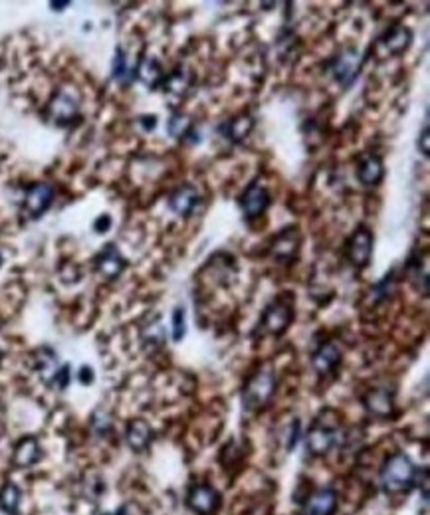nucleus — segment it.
I'll return each mask as SVG.
<instances>
[{"label": "nucleus", "mask_w": 430, "mask_h": 515, "mask_svg": "<svg viewBox=\"0 0 430 515\" xmlns=\"http://www.w3.org/2000/svg\"><path fill=\"white\" fill-rule=\"evenodd\" d=\"M94 426H96L99 434H101V432H108L109 426H111V422H109L108 414H101V412H99V414H96V416H94Z\"/></svg>", "instance_id": "nucleus-33"}, {"label": "nucleus", "mask_w": 430, "mask_h": 515, "mask_svg": "<svg viewBox=\"0 0 430 515\" xmlns=\"http://www.w3.org/2000/svg\"><path fill=\"white\" fill-rule=\"evenodd\" d=\"M299 246H301V236L298 228H286L272 242V256L280 262H292L298 256Z\"/></svg>", "instance_id": "nucleus-11"}, {"label": "nucleus", "mask_w": 430, "mask_h": 515, "mask_svg": "<svg viewBox=\"0 0 430 515\" xmlns=\"http://www.w3.org/2000/svg\"><path fill=\"white\" fill-rule=\"evenodd\" d=\"M413 44V32L405 28V26H393L385 36L379 40V46L382 48L385 54L389 56H399L408 50V46Z\"/></svg>", "instance_id": "nucleus-15"}, {"label": "nucleus", "mask_w": 430, "mask_h": 515, "mask_svg": "<svg viewBox=\"0 0 430 515\" xmlns=\"http://www.w3.org/2000/svg\"><path fill=\"white\" fill-rule=\"evenodd\" d=\"M393 289H394V276L393 274H387L379 284H375V288L371 289V293H373L375 300L379 301L385 300V298H389V296L393 293Z\"/></svg>", "instance_id": "nucleus-30"}, {"label": "nucleus", "mask_w": 430, "mask_h": 515, "mask_svg": "<svg viewBox=\"0 0 430 515\" xmlns=\"http://www.w3.org/2000/svg\"><path fill=\"white\" fill-rule=\"evenodd\" d=\"M187 503H189V507L194 514L210 515L215 514L218 505H220V493L215 488H210V486H196L189 493Z\"/></svg>", "instance_id": "nucleus-12"}, {"label": "nucleus", "mask_w": 430, "mask_h": 515, "mask_svg": "<svg viewBox=\"0 0 430 515\" xmlns=\"http://www.w3.org/2000/svg\"><path fill=\"white\" fill-rule=\"evenodd\" d=\"M339 361H341V351L337 349V345L335 343H323L322 347L313 353L311 365L320 375H327L339 365Z\"/></svg>", "instance_id": "nucleus-18"}, {"label": "nucleus", "mask_w": 430, "mask_h": 515, "mask_svg": "<svg viewBox=\"0 0 430 515\" xmlns=\"http://www.w3.org/2000/svg\"><path fill=\"white\" fill-rule=\"evenodd\" d=\"M363 405L371 416L375 419H389L394 410V391L389 386L371 389L363 398Z\"/></svg>", "instance_id": "nucleus-8"}, {"label": "nucleus", "mask_w": 430, "mask_h": 515, "mask_svg": "<svg viewBox=\"0 0 430 515\" xmlns=\"http://www.w3.org/2000/svg\"><path fill=\"white\" fill-rule=\"evenodd\" d=\"M42 456V450H40V444H38L36 438L28 436L24 440H20L18 446L14 448V464L18 467H30L32 464H36Z\"/></svg>", "instance_id": "nucleus-22"}, {"label": "nucleus", "mask_w": 430, "mask_h": 515, "mask_svg": "<svg viewBox=\"0 0 430 515\" xmlns=\"http://www.w3.org/2000/svg\"><path fill=\"white\" fill-rule=\"evenodd\" d=\"M167 131L169 135L175 137V139H187L189 133L192 131L191 117L185 115V113H173L167 123Z\"/></svg>", "instance_id": "nucleus-25"}, {"label": "nucleus", "mask_w": 430, "mask_h": 515, "mask_svg": "<svg viewBox=\"0 0 430 515\" xmlns=\"http://www.w3.org/2000/svg\"><path fill=\"white\" fill-rule=\"evenodd\" d=\"M0 266H2V254H0Z\"/></svg>", "instance_id": "nucleus-38"}, {"label": "nucleus", "mask_w": 430, "mask_h": 515, "mask_svg": "<svg viewBox=\"0 0 430 515\" xmlns=\"http://www.w3.org/2000/svg\"><path fill=\"white\" fill-rule=\"evenodd\" d=\"M68 381H70V367L66 365V367L58 369V372H56V377H54L52 384H56L58 389H66V386H68Z\"/></svg>", "instance_id": "nucleus-31"}, {"label": "nucleus", "mask_w": 430, "mask_h": 515, "mask_svg": "<svg viewBox=\"0 0 430 515\" xmlns=\"http://www.w3.org/2000/svg\"><path fill=\"white\" fill-rule=\"evenodd\" d=\"M187 335V313L185 307H175L173 312V341H182V337Z\"/></svg>", "instance_id": "nucleus-27"}, {"label": "nucleus", "mask_w": 430, "mask_h": 515, "mask_svg": "<svg viewBox=\"0 0 430 515\" xmlns=\"http://www.w3.org/2000/svg\"><path fill=\"white\" fill-rule=\"evenodd\" d=\"M275 391V377L272 371H258L248 379L242 391V407L246 412H256L268 405Z\"/></svg>", "instance_id": "nucleus-2"}, {"label": "nucleus", "mask_w": 430, "mask_h": 515, "mask_svg": "<svg viewBox=\"0 0 430 515\" xmlns=\"http://www.w3.org/2000/svg\"><path fill=\"white\" fill-rule=\"evenodd\" d=\"M270 203H272L270 192L260 182H252L250 187L240 194V208H242L246 218L262 216L268 210Z\"/></svg>", "instance_id": "nucleus-6"}, {"label": "nucleus", "mask_w": 430, "mask_h": 515, "mask_svg": "<svg viewBox=\"0 0 430 515\" xmlns=\"http://www.w3.org/2000/svg\"><path fill=\"white\" fill-rule=\"evenodd\" d=\"M111 73L117 82H123L125 75L129 73V68H127V56L121 48L115 50V58H113V66H111Z\"/></svg>", "instance_id": "nucleus-29"}, {"label": "nucleus", "mask_w": 430, "mask_h": 515, "mask_svg": "<svg viewBox=\"0 0 430 515\" xmlns=\"http://www.w3.org/2000/svg\"><path fill=\"white\" fill-rule=\"evenodd\" d=\"M109 228H111V216L109 215H101L99 218H97L96 222H94V230H96L97 234L108 232Z\"/></svg>", "instance_id": "nucleus-32"}, {"label": "nucleus", "mask_w": 430, "mask_h": 515, "mask_svg": "<svg viewBox=\"0 0 430 515\" xmlns=\"http://www.w3.org/2000/svg\"><path fill=\"white\" fill-rule=\"evenodd\" d=\"M68 4H70V2H52L50 6H52L54 10H64V8H66Z\"/></svg>", "instance_id": "nucleus-37"}, {"label": "nucleus", "mask_w": 430, "mask_h": 515, "mask_svg": "<svg viewBox=\"0 0 430 515\" xmlns=\"http://www.w3.org/2000/svg\"><path fill=\"white\" fill-rule=\"evenodd\" d=\"M373 254V234L367 226H359L347 240V258L355 268H365Z\"/></svg>", "instance_id": "nucleus-5"}, {"label": "nucleus", "mask_w": 430, "mask_h": 515, "mask_svg": "<svg viewBox=\"0 0 430 515\" xmlns=\"http://www.w3.org/2000/svg\"><path fill=\"white\" fill-rule=\"evenodd\" d=\"M125 440L129 444V448L135 452H143L145 448L153 440V430L145 420L137 419L129 422L127 432H125Z\"/></svg>", "instance_id": "nucleus-19"}, {"label": "nucleus", "mask_w": 430, "mask_h": 515, "mask_svg": "<svg viewBox=\"0 0 430 515\" xmlns=\"http://www.w3.org/2000/svg\"><path fill=\"white\" fill-rule=\"evenodd\" d=\"M135 75H137V80L143 82L147 87L155 89L159 85H163V80H165L167 73L163 72V68H161L159 60H155V58H143V60L139 61V66L135 68Z\"/></svg>", "instance_id": "nucleus-20"}, {"label": "nucleus", "mask_w": 430, "mask_h": 515, "mask_svg": "<svg viewBox=\"0 0 430 515\" xmlns=\"http://www.w3.org/2000/svg\"><path fill=\"white\" fill-rule=\"evenodd\" d=\"M357 177L361 180V184H365V187H377L382 180V177H385V167H382L381 157H363L357 167Z\"/></svg>", "instance_id": "nucleus-17"}, {"label": "nucleus", "mask_w": 430, "mask_h": 515, "mask_svg": "<svg viewBox=\"0 0 430 515\" xmlns=\"http://www.w3.org/2000/svg\"><path fill=\"white\" fill-rule=\"evenodd\" d=\"M430 137H429V127H424L422 129V135H420V139H418V147H420V151H422V155L429 157V151H430Z\"/></svg>", "instance_id": "nucleus-34"}, {"label": "nucleus", "mask_w": 430, "mask_h": 515, "mask_svg": "<svg viewBox=\"0 0 430 515\" xmlns=\"http://www.w3.org/2000/svg\"><path fill=\"white\" fill-rule=\"evenodd\" d=\"M191 85V73L187 68H177L175 72H171L165 75L163 80V87H165V94L173 97H182L187 94Z\"/></svg>", "instance_id": "nucleus-23"}, {"label": "nucleus", "mask_w": 430, "mask_h": 515, "mask_svg": "<svg viewBox=\"0 0 430 515\" xmlns=\"http://www.w3.org/2000/svg\"><path fill=\"white\" fill-rule=\"evenodd\" d=\"M359 70H361V54L355 48H343L331 60V73L335 82L343 87H349L357 80Z\"/></svg>", "instance_id": "nucleus-3"}, {"label": "nucleus", "mask_w": 430, "mask_h": 515, "mask_svg": "<svg viewBox=\"0 0 430 515\" xmlns=\"http://www.w3.org/2000/svg\"><path fill=\"white\" fill-rule=\"evenodd\" d=\"M20 505V490L14 484H6L0 491V507L8 515H16Z\"/></svg>", "instance_id": "nucleus-26"}, {"label": "nucleus", "mask_w": 430, "mask_h": 515, "mask_svg": "<svg viewBox=\"0 0 430 515\" xmlns=\"http://www.w3.org/2000/svg\"><path fill=\"white\" fill-rule=\"evenodd\" d=\"M254 123L256 121H254L250 113H240L236 117L227 121V125L222 127V133H224V137H227L228 141L240 143V141H244L250 135L252 129H254Z\"/></svg>", "instance_id": "nucleus-21"}, {"label": "nucleus", "mask_w": 430, "mask_h": 515, "mask_svg": "<svg viewBox=\"0 0 430 515\" xmlns=\"http://www.w3.org/2000/svg\"><path fill=\"white\" fill-rule=\"evenodd\" d=\"M48 113L50 119L54 121L56 125H60V127L70 125V123L78 117V101H76L70 94L60 92L58 96L50 101Z\"/></svg>", "instance_id": "nucleus-13"}, {"label": "nucleus", "mask_w": 430, "mask_h": 515, "mask_svg": "<svg viewBox=\"0 0 430 515\" xmlns=\"http://www.w3.org/2000/svg\"><path fill=\"white\" fill-rule=\"evenodd\" d=\"M335 442H337V430H334L331 426H323V424H315L306 436L308 450L313 456H325L327 452H331Z\"/></svg>", "instance_id": "nucleus-14"}, {"label": "nucleus", "mask_w": 430, "mask_h": 515, "mask_svg": "<svg viewBox=\"0 0 430 515\" xmlns=\"http://www.w3.org/2000/svg\"><path fill=\"white\" fill-rule=\"evenodd\" d=\"M94 381V371L89 367H82L80 369V383L82 384H89Z\"/></svg>", "instance_id": "nucleus-36"}, {"label": "nucleus", "mask_w": 430, "mask_h": 515, "mask_svg": "<svg viewBox=\"0 0 430 515\" xmlns=\"http://www.w3.org/2000/svg\"><path fill=\"white\" fill-rule=\"evenodd\" d=\"M417 466L413 464V460L403 452H396L385 460L381 474H379V481H381L385 493L399 495V493L413 490L417 481Z\"/></svg>", "instance_id": "nucleus-1"}, {"label": "nucleus", "mask_w": 430, "mask_h": 515, "mask_svg": "<svg viewBox=\"0 0 430 515\" xmlns=\"http://www.w3.org/2000/svg\"><path fill=\"white\" fill-rule=\"evenodd\" d=\"M337 509V493L331 488L313 491L306 503V515H334Z\"/></svg>", "instance_id": "nucleus-16"}, {"label": "nucleus", "mask_w": 430, "mask_h": 515, "mask_svg": "<svg viewBox=\"0 0 430 515\" xmlns=\"http://www.w3.org/2000/svg\"><path fill=\"white\" fill-rule=\"evenodd\" d=\"M292 319H294L292 305L286 303V301L275 300L274 303H270L266 307V312L262 315V321H260V327H262L264 333H268V335H282L287 327H289Z\"/></svg>", "instance_id": "nucleus-4"}, {"label": "nucleus", "mask_w": 430, "mask_h": 515, "mask_svg": "<svg viewBox=\"0 0 430 515\" xmlns=\"http://www.w3.org/2000/svg\"><path fill=\"white\" fill-rule=\"evenodd\" d=\"M139 123L143 125L145 131H151L157 127V117L155 115H143V117H139Z\"/></svg>", "instance_id": "nucleus-35"}, {"label": "nucleus", "mask_w": 430, "mask_h": 515, "mask_svg": "<svg viewBox=\"0 0 430 515\" xmlns=\"http://www.w3.org/2000/svg\"><path fill=\"white\" fill-rule=\"evenodd\" d=\"M54 203V189L48 182L32 184L24 196V212L30 218H40Z\"/></svg>", "instance_id": "nucleus-7"}, {"label": "nucleus", "mask_w": 430, "mask_h": 515, "mask_svg": "<svg viewBox=\"0 0 430 515\" xmlns=\"http://www.w3.org/2000/svg\"><path fill=\"white\" fill-rule=\"evenodd\" d=\"M36 369L46 383H52V381H54V377H56V372H58V359H56L54 351H50V349H40V351H38Z\"/></svg>", "instance_id": "nucleus-24"}, {"label": "nucleus", "mask_w": 430, "mask_h": 515, "mask_svg": "<svg viewBox=\"0 0 430 515\" xmlns=\"http://www.w3.org/2000/svg\"><path fill=\"white\" fill-rule=\"evenodd\" d=\"M203 196H201V191L194 187V184H182L177 191L171 194L169 198V208L179 216H191L196 206L201 204Z\"/></svg>", "instance_id": "nucleus-10"}, {"label": "nucleus", "mask_w": 430, "mask_h": 515, "mask_svg": "<svg viewBox=\"0 0 430 515\" xmlns=\"http://www.w3.org/2000/svg\"><path fill=\"white\" fill-rule=\"evenodd\" d=\"M125 268H127V260L121 256L115 244H106V248L96 256V270L108 280L120 277Z\"/></svg>", "instance_id": "nucleus-9"}, {"label": "nucleus", "mask_w": 430, "mask_h": 515, "mask_svg": "<svg viewBox=\"0 0 430 515\" xmlns=\"http://www.w3.org/2000/svg\"><path fill=\"white\" fill-rule=\"evenodd\" d=\"M143 339H145V343H151V349L161 347V345H163V341H165V331H163V325H161V321L149 325V327L145 329Z\"/></svg>", "instance_id": "nucleus-28"}]
</instances>
